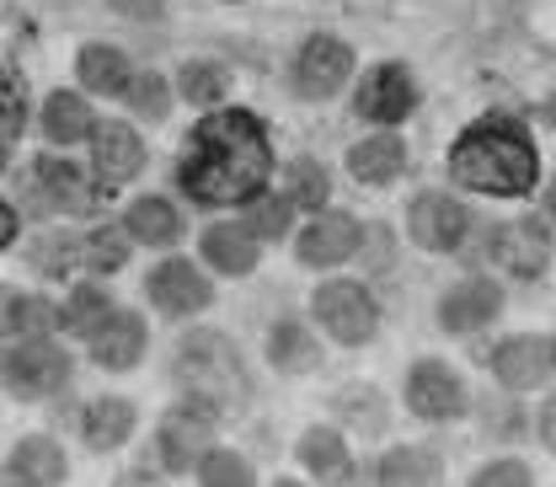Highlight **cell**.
I'll list each match as a JSON object with an SVG mask.
<instances>
[{
	"label": "cell",
	"instance_id": "obj_16",
	"mask_svg": "<svg viewBox=\"0 0 556 487\" xmlns=\"http://www.w3.org/2000/svg\"><path fill=\"white\" fill-rule=\"evenodd\" d=\"M91 155H97V177L102 183H129L144 161L139 150V135L129 124H97L91 129Z\"/></svg>",
	"mask_w": 556,
	"mask_h": 487
},
{
	"label": "cell",
	"instance_id": "obj_1",
	"mask_svg": "<svg viewBox=\"0 0 556 487\" xmlns=\"http://www.w3.org/2000/svg\"><path fill=\"white\" fill-rule=\"evenodd\" d=\"M268 172H274V155L257 118L208 113L193 135V161L182 166V183L199 204H236V199H257Z\"/></svg>",
	"mask_w": 556,
	"mask_h": 487
},
{
	"label": "cell",
	"instance_id": "obj_27",
	"mask_svg": "<svg viewBox=\"0 0 556 487\" xmlns=\"http://www.w3.org/2000/svg\"><path fill=\"white\" fill-rule=\"evenodd\" d=\"M102 322H108V295H102L97 284H80V289L70 295V305H65V327L70 333H80V338H91Z\"/></svg>",
	"mask_w": 556,
	"mask_h": 487
},
{
	"label": "cell",
	"instance_id": "obj_14",
	"mask_svg": "<svg viewBox=\"0 0 556 487\" xmlns=\"http://www.w3.org/2000/svg\"><path fill=\"white\" fill-rule=\"evenodd\" d=\"M497 311H503V295H497V284H486V278L455 284V289L444 295V305H439V316H444L450 333H477V327H486Z\"/></svg>",
	"mask_w": 556,
	"mask_h": 487
},
{
	"label": "cell",
	"instance_id": "obj_30",
	"mask_svg": "<svg viewBox=\"0 0 556 487\" xmlns=\"http://www.w3.org/2000/svg\"><path fill=\"white\" fill-rule=\"evenodd\" d=\"M380 477L386 483H433L439 477V461L428 450H396V455L380 461Z\"/></svg>",
	"mask_w": 556,
	"mask_h": 487
},
{
	"label": "cell",
	"instance_id": "obj_32",
	"mask_svg": "<svg viewBox=\"0 0 556 487\" xmlns=\"http://www.w3.org/2000/svg\"><path fill=\"white\" fill-rule=\"evenodd\" d=\"M199 477L208 487H225V483H252V466L247 461H236V455H225V450H204V461H199Z\"/></svg>",
	"mask_w": 556,
	"mask_h": 487
},
{
	"label": "cell",
	"instance_id": "obj_40",
	"mask_svg": "<svg viewBox=\"0 0 556 487\" xmlns=\"http://www.w3.org/2000/svg\"><path fill=\"white\" fill-rule=\"evenodd\" d=\"M11 236H16V209H11V204H0V247H5Z\"/></svg>",
	"mask_w": 556,
	"mask_h": 487
},
{
	"label": "cell",
	"instance_id": "obj_26",
	"mask_svg": "<svg viewBox=\"0 0 556 487\" xmlns=\"http://www.w3.org/2000/svg\"><path fill=\"white\" fill-rule=\"evenodd\" d=\"M129 236L150 241V247L177 241V209L166 204V199H139V204L129 209Z\"/></svg>",
	"mask_w": 556,
	"mask_h": 487
},
{
	"label": "cell",
	"instance_id": "obj_12",
	"mask_svg": "<svg viewBox=\"0 0 556 487\" xmlns=\"http://www.w3.org/2000/svg\"><path fill=\"white\" fill-rule=\"evenodd\" d=\"M413 102H417L413 75H407L402 65H380L369 80H364V91H358V113L375 118V124H396V118H407Z\"/></svg>",
	"mask_w": 556,
	"mask_h": 487
},
{
	"label": "cell",
	"instance_id": "obj_33",
	"mask_svg": "<svg viewBox=\"0 0 556 487\" xmlns=\"http://www.w3.org/2000/svg\"><path fill=\"white\" fill-rule=\"evenodd\" d=\"M124 97L135 102V113H144V118H166V102H172V91H166L161 75H139V80H129Z\"/></svg>",
	"mask_w": 556,
	"mask_h": 487
},
{
	"label": "cell",
	"instance_id": "obj_8",
	"mask_svg": "<svg viewBox=\"0 0 556 487\" xmlns=\"http://www.w3.org/2000/svg\"><path fill=\"white\" fill-rule=\"evenodd\" d=\"M27 204L38 214H75V209H91V188L70 172L65 161H38L33 183H27Z\"/></svg>",
	"mask_w": 556,
	"mask_h": 487
},
{
	"label": "cell",
	"instance_id": "obj_22",
	"mask_svg": "<svg viewBox=\"0 0 556 487\" xmlns=\"http://www.w3.org/2000/svg\"><path fill=\"white\" fill-rule=\"evenodd\" d=\"M97 129L91 124V108L80 102V97H70V91H54L49 102H43V135L54 139V145H75V139H86Z\"/></svg>",
	"mask_w": 556,
	"mask_h": 487
},
{
	"label": "cell",
	"instance_id": "obj_29",
	"mask_svg": "<svg viewBox=\"0 0 556 487\" xmlns=\"http://www.w3.org/2000/svg\"><path fill=\"white\" fill-rule=\"evenodd\" d=\"M124 258H129V241H124L118 225H97L86 236V269L91 274H113V269H124Z\"/></svg>",
	"mask_w": 556,
	"mask_h": 487
},
{
	"label": "cell",
	"instance_id": "obj_20",
	"mask_svg": "<svg viewBox=\"0 0 556 487\" xmlns=\"http://www.w3.org/2000/svg\"><path fill=\"white\" fill-rule=\"evenodd\" d=\"M75 75H80V86L97 91V97H124V91H129V60H124L118 49H108V43L80 49Z\"/></svg>",
	"mask_w": 556,
	"mask_h": 487
},
{
	"label": "cell",
	"instance_id": "obj_17",
	"mask_svg": "<svg viewBox=\"0 0 556 487\" xmlns=\"http://www.w3.org/2000/svg\"><path fill=\"white\" fill-rule=\"evenodd\" d=\"M139 353H144V327H139V316H129V311H108V322L91 333V359H97L102 370H129Z\"/></svg>",
	"mask_w": 556,
	"mask_h": 487
},
{
	"label": "cell",
	"instance_id": "obj_34",
	"mask_svg": "<svg viewBox=\"0 0 556 487\" xmlns=\"http://www.w3.org/2000/svg\"><path fill=\"white\" fill-rule=\"evenodd\" d=\"M182 97H188V102H219V97H225V70L188 65L182 70Z\"/></svg>",
	"mask_w": 556,
	"mask_h": 487
},
{
	"label": "cell",
	"instance_id": "obj_7",
	"mask_svg": "<svg viewBox=\"0 0 556 487\" xmlns=\"http://www.w3.org/2000/svg\"><path fill=\"white\" fill-rule=\"evenodd\" d=\"M492 370L508 391H530L541 380H552L556 370V348L546 338H508V344L492 353Z\"/></svg>",
	"mask_w": 556,
	"mask_h": 487
},
{
	"label": "cell",
	"instance_id": "obj_28",
	"mask_svg": "<svg viewBox=\"0 0 556 487\" xmlns=\"http://www.w3.org/2000/svg\"><path fill=\"white\" fill-rule=\"evenodd\" d=\"M268 353H274L278 370H311V364H316V344H311V333H305V327H294V322H283L274 338H268Z\"/></svg>",
	"mask_w": 556,
	"mask_h": 487
},
{
	"label": "cell",
	"instance_id": "obj_13",
	"mask_svg": "<svg viewBox=\"0 0 556 487\" xmlns=\"http://www.w3.org/2000/svg\"><path fill=\"white\" fill-rule=\"evenodd\" d=\"M150 300H155L161 311H172V316H193V311L208 305V284L193 263L172 258V263H161V269L150 274Z\"/></svg>",
	"mask_w": 556,
	"mask_h": 487
},
{
	"label": "cell",
	"instance_id": "obj_2",
	"mask_svg": "<svg viewBox=\"0 0 556 487\" xmlns=\"http://www.w3.org/2000/svg\"><path fill=\"white\" fill-rule=\"evenodd\" d=\"M455 177L482 193H525L535 183V150L508 124H482L455 145Z\"/></svg>",
	"mask_w": 556,
	"mask_h": 487
},
{
	"label": "cell",
	"instance_id": "obj_42",
	"mask_svg": "<svg viewBox=\"0 0 556 487\" xmlns=\"http://www.w3.org/2000/svg\"><path fill=\"white\" fill-rule=\"evenodd\" d=\"M546 209L556 214V177H552V188H546Z\"/></svg>",
	"mask_w": 556,
	"mask_h": 487
},
{
	"label": "cell",
	"instance_id": "obj_38",
	"mask_svg": "<svg viewBox=\"0 0 556 487\" xmlns=\"http://www.w3.org/2000/svg\"><path fill=\"white\" fill-rule=\"evenodd\" d=\"M477 483H482V487H525V483H530V472H525L519 461H497V466H486Z\"/></svg>",
	"mask_w": 556,
	"mask_h": 487
},
{
	"label": "cell",
	"instance_id": "obj_31",
	"mask_svg": "<svg viewBox=\"0 0 556 487\" xmlns=\"http://www.w3.org/2000/svg\"><path fill=\"white\" fill-rule=\"evenodd\" d=\"M289 199L294 204H321L327 199V172L316 161H294L289 166Z\"/></svg>",
	"mask_w": 556,
	"mask_h": 487
},
{
	"label": "cell",
	"instance_id": "obj_21",
	"mask_svg": "<svg viewBox=\"0 0 556 487\" xmlns=\"http://www.w3.org/2000/svg\"><path fill=\"white\" fill-rule=\"evenodd\" d=\"M348 166H353L358 183H391L407 166V150H402L396 135H375V139H364V145H353Z\"/></svg>",
	"mask_w": 556,
	"mask_h": 487
},
{
	"label": "cell",
	"instance_id": "obj_15",
	"mask_svg": "<svg viewBox=\"0 0 556 487\" xmlns=\"http://www.w3.org/2000/svg\"><path fill=\"white\" fill-rule=\"evenodd\" d=\"M407 402H413V413L422 417H455L466 408V386L444 370V364H417L413 380H407Z\"/></svg>",
	"mask_w": 556,
	"mask_h": 487
},
{
	"label": "cell",
	"instance_id": "obj_3",
	"mask_svg": "<svg viewBox=\"0 0 556 487\" xmlns=\"http://www.w3.org/2000/svg\"><path fill=\"white\" fill-rule=\"evenodd\" d=\"M177 370H182V380L193 386V397L208 402V408H225L230 397H241V359H236V348L225 344V338H214V333L182 344Z\"/></svg>",
	"mask_w": 556,
	"mask_h": 487
},
{
	"label": "cell",
	"instance_id": "obj_25",
	"mask_svg": "<svg viewBox=\"0 0 556 487\" xmlns=\"http://www.w3.org/2000/svg\"><path fill=\"white\" fill-rule=\"evenodd\" d=\"M300 455H305V466H311L316 477H327V483L348 477V450L332 428H311V434L300 439Z\"/></svg>",
	"mask_w": 556,
	"mask_h": 487
},
{
	"label": "cell",
	"instance_id": "obj_19",
	"mask_svg": "<svg viewBox=\"0 0 556 487\" xmlns=\"http://www.w3.org/2000/svg\"><path fill=\"white\" fill-rule=\"evenodd\" d=\"M204 258L219 274H247V269L257 263V230H252V225H208Z\"/></svg>",
	"mask_w": 556,
	"mask_h": 487
},
{
	"label": "cell",
	"instance_id": "obj_9",
	"mask_svg": "<svg viewBox=\"0 0 556 487\" xmlns=\"http://www.w3.org/2000/svg\"><path fill=\"white\" fill-rule=\"evenodd\" d=\"M348 70H353V54H348L338 38H311V43L300 49L294 86H300L305 97H332V91L348 80Z\"/></svg>",
	"mask_w": 556,
	"mask_h": 487
},
{
	"label": "cell",
	"instance_id": "obj_5",
	"mask_svg": "<svg viewBox=\"0 0 556 487\" xmlns=\"http://www.w3.org/2000/svg\"><path fill=\"white\" fill-rule=\"evenodd\" d=\"M316 322L338 338V344H364L375 333V300L364 284L338 278V284H321L316 289Z\"/></svg>",
	"mask_w": 556,
	"mask_h": 487
},
{
	"label": "cell",
	"instance_id": "obj_41",
	"mask_svg": "<svg viewBox=\"0 0 556 487\" xmlns=\"http://www.w3.org/2000/svg\"><path fill=\"white\" fill-rule=\"evenodd\" d=\"M541 434H546V445L556 450V402H546V413H541Z\"/></svg>",
	"mask_w": 556,
	"mask_h": 487
},
{
	"label": "cell",
	"instance_id": "obj_24",
	"mask_svg": "<svg viewBox=\"0 0 556 487\" xmlns=\"http://www.w3.org/2000/svg\"><path fill=\"white\" fill-rule=\"evenodd\" d=\"M129 428H135V408H129L124 397H108V402H97V408L86 413V439H91L97 450L124 445V439H129Z\"/></svg>",
	"mask_w": 556,
	"mask_h": 487
},
{
	"label": "cell",
	"instance_id": "obj_36",
	"mask_svg": "<svg viewBox=\"0 0 556 487\" xmlns=\"http://www.w3.org/2000/svg\"><path fill=\"white\" fill-rule=\"evenodd\" d=\"M49 322V305H38V300H5V311H0V333H38Z\"/></svg>",
	"mask_w": 556,
	"mask_h": 487
},
{
	"label": "cell",
	"instance_id": "obj_6",
	"mask_svg": "<svg viewBox=\"0 0 556 487\" xmlns=\"http://www.w3.org/2000/svg\"><path fill=\"white\" fill-rule=\"evenodd\" d=\"M208 434H214V408L208 402L166 413V423H161V461H166V472H188L193 455L208 450Z\"/></svg>",
	"mask_w": 556,
	"mask_h": 487
},
{
	"label": "cell",
	"instance_id": "obj_18",
	"mask_svg": "<svg viewBox=\"0 0 556 487\" xmlns=\"http://www.w3.org/2000/svg\"><path fill=\"white\" fill-rule=\"evenodd\" d=\"M353 247H358V225H353L348 214H321V220L305 225V236H300V258L316 263V269H332V263L353 258Z\"/></svg>",
	"mask_w": 556,
	"mask_h": 487
},
{
	"label": "cell",
	"instance_id": "obj_44",
	"mask_svg": "<svg viewBox=\"0 0 556 487\" xmlns=\"http://www.w3.org/2000/svg\"><path fill=\"white\" fill-rule=\"evenodd\" d=\"M503 5H519V0H503Z\"/></svg>",
	"mask_w": 556,
	"mask_h": 487
},
{
	"label": "cell",
	"instance_id": "obj_11",
	"mask_svg": "<svg viewBox=\"0 0 556 487\" xmlns=\"http://www.w3.org/2000/svg\"><path fill=\"white\" fill-rule=\"evenodd\" d=\"M407 225H413V241L417 247H428V252H450L460 236H466V209L455 204V199H444V193H422L407 214Z\"/></svg>",
	"mask_w": 556,
	"mask_h": 487
},
{
	"label": "cell",
	"instance_id": "obj_37",
	"mask_svg": "<svg viewBox=\"0 0 556 487\" xmlns=\"http://www.w3.org/2000/svg\"><path fill=\"white\" fill-rule=\"evenodd\" d=\"M70 258H75V252H70L65 236H38V241H33V263H38L43 274H65Z\"/></svg>",
	"mask_w": 556,
	"mask_h": 487
},
{
	"label": "cell",
	"instance_id": "obj_23",
	"mask_svg": "<svg viewBox=\"0 0 556 487\" xmlns=\"http://www.w3.org/2000/svg\"><path fill=\"white\" fill-rule=\"evenodd\" d=\"M11 477L16 483H60L65 477V450L54 439H22L16 461H11Z\"/></svg>",
	"mask_w": 556,
	"mask_h": 487
},
{
	"label": "cell",
	"instance_id": "obj_10",
	"mask_svg": "<svg viewBox=\"0 0 556 487\" xmlns=\"http://www.w3.org/2000/svg\"><path fill=\"white\" fill-rule=\"evenodd\" d=\"M492 252H497V263L508 274L535 278L546 269V258H552V241H546V225L541 220H514V225H503L492 236Z\"/></svg>",
	"mask_w": 556,
	"mask_h": 487
},
{
	"label": "cell",
	"instance_id": "obj_4",
	"mask_svg": "<svg viewBox=\"0 0 556 487\" xmlns=\"http://www.w3.org/2000/svg\"><path fill=\"white\" fill-rule=\"evenodd\" d=\"M5 386L16 391V397H49V391H60L70 375V359L60 353V344H49V338H27V344H16L5 353Z\"/></svg>",
	"mask_w": 556,
	"mask_h": 487
},
{
	"label": "cell",
	"instance_id": "obj_35",
	"mask_svg": "<svg viewBox=\"0 0 556 487\" xmlns=\"http://www.w3.org/2000/svg\"><path fill=\"white\" fill-rule=\"evenodd\" d=\"M289 220H294V199H257V209H252L247 225H252L257 236H283Z\"/></svg>",
	"mask_w": 556,
	"mask_h": 487
},
{
	"label": "cell",
	"instance_id": "obj_43",
	"mask_svg": "<svg viewBox=\"0 0 556 487\" xmlns=\"http://www.w3.org/2000/svg\"><path fill=\"white\" fill-rule=\"evenodd\" d=\"M0 172H5V139H0Z\"/></svg>",
	"mask_w": 556,
	"mask_h": 487
},
{
	"label": "cell",
	"instance_id": "obj_39",
	"mask_svg": "<svg viewBox=\"0 0 556 487\" xmlns=\"http://www.w3.org/2000/svg\"><path fill=\"white\" fill-rule=\"evenodd\" d=\"M113 11H129V16H150V11H161L166 0H108Z\"/></svg>",
	"mask_w": 556,
	"mask_h": 487
}]
</instances>
